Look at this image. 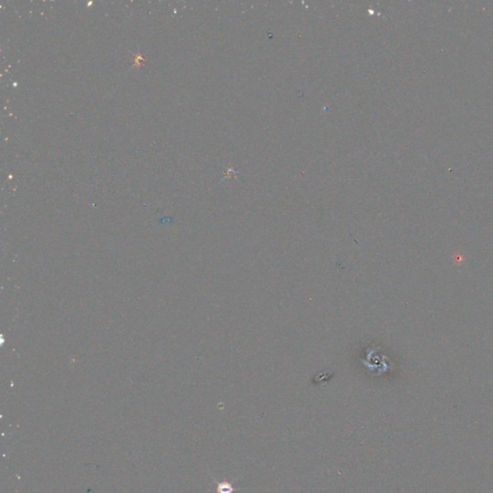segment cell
Masks as SVG:
<instances>
[{"instance_id":"obj_1","label":"cell","mask_w":493,"mask_h":493,"mask_svg":"<svg viewBox=\"0 0 493 493\" xmlns=\"http://www.w3.org/2000/svg\"><path fill=\"white\" fill-rule=\"evenodd\" d=\"M212 480L217 485V493H236V492L253 491V489H236V488H234L233 484H234L235 481H233L231 483H229V482H219L214 477H212Z\"/></svg>"}]
</instances>
